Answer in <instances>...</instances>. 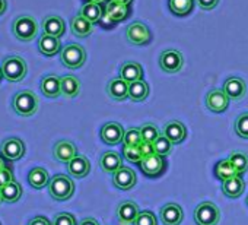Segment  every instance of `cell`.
<instances>
[{
  "instance_id": "1",
  "label": "cell",
  "mask_w": 248,
  "mask_h": 225,
  "mask_svg": "<svg viewBox=\"0 0 248 225\" xmlns=\"http://www.w3.org/2000/svg\"><path fill=\"white\" fill-rule=\"evenodd\" d=\"M38 105H40L38 96L32 91H28V89L15 94V96L12 99V107H14L15 112L22 117H30V116L35 114L38 110Z\"/></svg>"
},
{
  "instance_id": "2",
  "label": "cell",
  "mask_w": 248,
  "mask_h": 225,
  "mask_svg": "<svg viewBox=\"0 0 248 225\" xmlns=\"http://www.w3.org/2000/svg\"><path fill=\"white\" fill-rule=\"evenodd\" d=\"M48 192L50 196L54 200L59 202H64L67 199H70L75 193V183L73 180L66 176V174H57L50 180L48 184Z\"/></svg>"
},
{
  "instance_id": "3",
  "label": "cell",
  "mask_w": 248,
  "mask_h": 225,
  "mask_svg": "<svg viewBox=\"0 0 248 225\" xmlns=\"http://www.w3.org/2000/svg\"><path fill=\"white\" fill-rule=\"evenodd\" d=\"M12 31L14 35L22 41V43H28L32 38H35L37 32H38V25L35 22V19L30 15H21L14 21L12 25Z\"/></svg>"
},
{
  "instance_id": "4",
  "label": "cell",
  "mask_w": 248,
  "mask_h": 225,
  "mask_svg": "<svg viewBox=\"0 0 248 225\" xmlns=\"http://www.w3.org/2000/svg\"><path fill=\"white\" fill-rule=\"evenodd\" d=\"M2 72H3V78L8 79L9 82H19L25 78L28 67H27V63L22 57L9 56L3 60Z\"/></svg>"
},
{
  "instance_id": "5",
  "label": "cell",
  "mask_w": 248,
  "mask_h": 225,
  "mask_svg": "<svg viewBox=\"0 0 248 225\" xmlns=\"http://www.w3.org/2000/svg\"><path fill=\"white\" fill-rule=\"evenodd\" d=\"M219 219L220 210L212 202H202L194 210V221L197 225H217Z\"/></svg>"
},
{
  "instance_id": "6",
  "label": "cell",
  "mask_w": 248,
  "mask_h": 225,
  "mask_svg": "<svg viewBox=\"0 0 248 225\" xmlns=\"http://www.w3.org/2000/svg\"><path fill=\"white\" fill-rule=\"evenodd\" d=\"M62 63L69 69H79L86 60V51L79 44H69L62 50Z\"/></svg>"
},
{
  "instance_id": "7",
  "label": "cell",
  "mask_w": 248,
  "mask_h": 225,
  "mask_svg": "<svg viewBox=\"0 0 248 225\" xmlns=\"http://www.w3.org/2000/svg\"><path fill=\"white\" fill-rule=\"evenodd\" d=\"M139 168L142 170V173L146 177L155 178V177H159V176L164 174V171L167 170V162H165L164 157H161L158 154H154V155L145 157L140 161Z\"/></svg>"
},
{
  "instance_id": "8",
  "label": "cell",
  "mask_w": 248,
  "mask_h": 225,
  "mask_svg": "<svg viewBox=\"0 0 248 225\" xmlns=\"http://www.w3.org/2000/svg\"><path fill=\"white\" fill-rule=\"evenodd\" d=\"M130 15V6L129 5H121V3H115V2H108L105 9H104V15L102 19L104 21H109V27L115 25L118 22L126 21Z\"/></svg>"
},
{
  "instance_id": "9",
  "label": "cell",
  "mask_w": 248,
  "mask_h": 225,
  "mask_svg": "<svg viewBox=\"0 0 248 225\" xmlns=\"http://www.w3.org/2000/svg\"><path fill=\"white\" fill-rule=\"evenodd\" d=\"M127 40L136 46H146L152 40L151 30L143 22H133L126 30Z\"/></svg>"
},
{
  "instance_id": "10",
  "label": "cell",
  "mask_w": 248,
  "mask_h": 225,
  "mask_svg": "<svg viewBox=\"0 0 248 225\" xmlns=\"http://www.w3.org/2000/svg\"><path fill=\"white\" fill-rule=\"evenodd\" d=\"M184 59L183 54L177 50H167L159 57V66L167 73H177L183 69Z\"/></svg>"
},
{
  "instance_id": "11",
  "label": "cell",
  "mask_w": 248,
  "mask_h": 225,
  "mask_svg": "<svg viewBox=\"0 0 248 225\" xmlns=\"http://www.w3.org/2000/svg\"><path fill=\"white\" fill-rule=\"evenodd\" d=\"M138 181L136 173L130 168V167H121L118 168L114 174H112V183L115 187H118L120 190H130L135 187Z\"/></svg>"
},
{
  "instance_id": "12",
  "label": "cell",
  "mask_w": 248,
  "mask_h": 225,
  "mask_svg": "<svg viewBox=\"0 0 248 225\" xmlns=\"http://www.w3.org/2000/svg\"><path fill=\"white\" fill-rule=\"evenodd\" d=\"M124 133H126V132H124V129H123V126L120 123L109 122V123L102 126V129H101V139L107 145H118V144L123 142Z\"/></svg>"
},
{
  "instance_id": "13",
  "label": "cell",
  "mask_w": 248,
  "mask_h": 225,
  "mask_svg": "<svg viewBox=\"0 0 248 225\" xmlns=\"http://www.w3.org/2000/svg\"><path fill=\"white\" fill-rule=\"evenodd\" d=\"M229 105V96L223 89H212L206 95V107L212 112H223Z\"/></svg>"
},
{
  "instance_id": "14",
  "label": "cell",
  "mask_w": 248,
  "mask_h": 225,
  "mask_svg": "<svg viewBox=\"0 0 248 225\" xmlns=\"http://www.w3.org/2000/svg\"><path fill=\"white\" fill-rule=\"evenodd\" d=\"M139 213H140L139 206L130 200L121 202L117 209V216H118V221L121 225H133L135 221L138 219Z\"/></svg>"
},
{
  "instance_id": "15",
  "label": "cell",
  "mask_w": 248,
  "mask_h": 225,
  "mask_svg": "<svg viewBox=\"0 0 248 225\" xmlns=\"http://www.w3.org/2000/svg\"><path fill=\"white\" fill-rule=\"evenodd\" d=\"M2 155L8 161H16L21 160L25 154V145L18 138H9L2 144Z\"/></svg>"
},
{
  "instance_id": "16",
  "label": "cell",
  "mask_w": 248,
  "mask_h": 225,
  "mask_svg": "<svg viewBox=\"0 0 248 225\" xmlns=\"http://www.w3.org/2000/svg\"><path fill=\"white\" fill-rule=\"evenodd\" d=\"M223 91L229 96V99L239 101L247 94V85L241 78H229L223 83Z\"/></svg>"
},
{
  "instance_id": "17",
  "label": "cell",
  "mask_w": 248,
  "mask_h": 225,
  "mask_svg": "<svg viewBox=\"0 0 248 225\" xmlns=\"http://www.w3.org/2000/svg\"><path fill=\"white\" fill-rule=\"evenodd\" d=\"M184 212L177 203H167L161 208V221L165 225H180L183 222Z\"/></svg>"
},
{
  "instance_id": "18",
  "label": "cell",
  "mask_w": 248,
  "mask_h": 225,
  "mask_svg": "<svg viewBox=\"0 0 248 225\" xmlns=\"http://www.w3.org/2000/svg\"><path fill=\"white\" fill-rule=\"evenodd\" d=\"M53 154H54V158L57 161L69 164L78 155V149H76V146L70 141H59L54 145Z\"/></svg>"
},
{
  "instance_id": "19",
  "label": "cell",
  "mask_w": 248,
  "mask_h": 225,
  "mask_svg": "<svg viewBox=\"0 0 248 225\" xmlns=\"http://www.w3.org/2000/svg\"><path fill=\"white\" fill-rule=\"evenodd\" d=\"M107 94L115 101H124L129 98V83L121 78L111 79L107 85Z\"/></svg>"
},
{
  "instance_id": "20",
  "label": "cell",
  "mask_w": 248,
  "mask_h": 225,
  "mask_svg": "<svg viewBox=\"0 0 248 225\" xmlns=\"http://www.w3.org/2000/svg\"><path fill=\"white\" fill-rule=\"evenodd\" d=\"M67 171L72 177L75 178H83L89 174L91 171V164L86 157L83 155H76L69 164H67Z\"/></svg>"
},
{
  "instance_id": "21",
  "label": "cell",
  "mask_w": 248,
  "mask_h": 225,
  "mask_svg": "<svg viewBox=\"0 0 248 225\" xmlns=\"http://www.w3.org/2000/svg\"><path fill=\"white\" fill-rule=\"evenodd\" d=\"M43 31H44V34H47V35L60 38V37L64 34V31H66L64 21H63L60 16L50 15V16L44 18V21H43Z\"/></svg>"
},
{
  "instance_id": "22",
  "label": "cell",
  "mask_w": 248,
  "mask_h": 225,
  "mask_svg": "<svg viewBox=\"0 0 248 225\" xmlns=\"http://www.w3.org/2000/svg\"><path fill=\"white\" fill-rule=\"evenodd\" d=\"M164 135H165L174 145H177V144L184 142V139L187 138V129H186V126H184L181 122L172 120V122H170V123L165 125Z\"/></svg>"
},
{
  "instance_id": "23",
  "label": "cell",
  "mask_w": 248,
  "mask_h": 225,
  "mask_svg": "<svg viewBox=\"0 0 248 225\" xmlns=\"http://www.w3.org/2000/svg\"><path fill=\"white\" fill-rule=\"evenodd\" d=\"M120 78L124 79L127 83L140 80L143 78V69L136 62H126L120 69Z\"/></svg>"
},
{
  "instance_id": "24",
  "label": "cell",
  "mask_w": 248,
  "mask_h": 225,
  "mask_svg": "<svg viewBox=\"0 0 248 225\" xmlns=\"http://www.w3.org/2000/svg\"><path fill=\"white\" fill-rule=\"evenodd\" d=\"M60 47H62V44H60V40L57 37L43 34L41 38L38 40V50L47 57L56 56L60 51Z\"/></svg>"
},
{
  "instance_id": "25",
  "label": "cell",
  "mask_w": 248,
  "mask_h": 225,
  "mask_svg": "<svg viewBox=\"0 0 248 225\" xmlns=\"http://www.w3.org/2000/svg\"><path fill=\"white\" fill-rule=\"evenodd\" d=\"M244 189H245V181L241 176H236V177H232L226 181L222 183V192L225 196L228 197H239L242 193H244Z\"/></svg>"
},
{
  "instance_id": "26",
  "label": "cell",
  "mask_w": 248,
  "mask_h": 225,
  "mask_svg": "<svg viewBox=\"0 0 248 225\" xmlns=\"http://www.w3.org/2000/svg\"><path fill=\"white\" fill-rule=\"evenodd\" d=\"M99 165H101L102 171L114 174L118 168L123 167V158L118 155V152L109 151V152L102 154V157L99 160Z\"/></svg>"
},
{
  "instance_id": "27",
  "label": "cell",
  "mask_w": 248,
  "mask_h": 225,
  "mask_svg": "<svg viewBox=\"0 0 248 225\" xmlns=\"http://www.w3.org/2000/svg\"><path fill=\"white\" fill-rule=\"evenodd\" d=\"M70 28H72V32L79 37V38H85V37H89L93 31V24L91 21H88L86 18H83L82 15H78L72 19L70 22Z\"/></svg>"
},
{
  "instance_id": "28",
  "label": "cell",
  "mask_w": 248,
  "mask_h": 225,
  "mask_svg": "<svg viewBox=\"0 0 248 225\" xmlns=\"http://www.w3.org/2000/svg\"><path fill=\"white\" fill-rule=\"evenodd\" d=\"M41 91L48 98H57L59 95H62L60 78L56 76V75H48V76L43 78V80H41Z\"/></svg>"
},
{
  "instance_id": "29",
  "label": "cell",
  "mask_w": 248,
  "mask_h": 225,
  "mask_svg": "<svg viewBox=\"0 0 248 225\" xmlns=\"http://www.w3.org/2000/svg\"><path fill=\"white\" fill-rule=\"evenodd\" d=\"M60 85H62V95H64L66 98H75L80 92V82L73 75H66L60 78Z\"/></svg>"
},
{
  "instance_id": "30",
  "label": "cell",
  "mask_w": 248,
  "mask_h": 225,
  "mask_svg": "<svg viewBox=\"0 0 248 225\" xmlns=\"http://www.w3.org/2000/svg\"><path fill=\"white\" fill-rule=\"evenodd\" d=\"M148 95H149V85L143 79L129 83V98L133 102H142L148 98Z\"/></svg>"
},
{
  "instance_id": "31",
  "label": "cell",
  "mask_w": 248,
  "mask_h": 225,
  "mask_svg": "<svg viewBox=\"0 0 248 225\" xmlns=\"http://www.w3.org/2000/svg\"><path fill=\"white\" fill-rule=\"evenodd\" d=\"M236 176H239V174H238L236 168L233 167V164L229 161V158L219 161L215 167V177L217 180H220L222 183L232 178V177H236Z\"/></svg>"
},
{
  "instance_id": "32",
  "label": "cell",
  "mask_w": 248,
  "mask_h": 225,
  "mask_svg": "<svg viewBox=\"0 0 248 225\" xmlns=\"http://www.w3.org/2000/svg\"><path fill=\"white\" fill-rule=\"evenodd\" d=\"M50 177H48V173L47 170L41 168V167H35L30 171L28 174V181L30 184L34 187V189H43L46 187L47 184H50Z\"/></svg>"
},
{
  "instance_id": "33",
  "label": "cell",
  "mask_w": 248,
  "mask_h": 225,
  "mask_svg": "<svg viewBox=\"0 0 248 225\" xmlns=\"http://www.w3.org/2000/svg\"><path fill=\"white\" fill-rule=\"evenodd\" d=\"M79 15H82L83 18H86L88 21H91L92 24H98L102 19L104 15V9L101 8V5L96 3H86L82 6Z\"/></svg>"
},
{
  "instance_id": "34",
  "label": "cell",
  "mask_w": 248,
  "mask_h": 225,
  "mask_svg": "<svg viewBox=\"0 0 248 225\" xmlns=\"http://www.w3.org/2000/svg\"><path fill=\"white\" fill-rule=\"evenodd\" d=\"M0 192H2L3 202H9V203H14L16 200H19V197L22 196V187L15 180L12 183H9L8 186L0 189Z\"/></svg>"
},
{
  "instance_id": "35",
  "label": "cell",
  "mask_w": 248,
  "mask_h": 225,
  "mask_svg": "<svg viewBox=\"0 0 248 225\" xmlns=\"http://www.w3.org/2000/svg\"><path fill=\"white\" fill-rule=\"evenodd\" d=\"M170 11L177 16H186L193 11V0H170Z\"/></svg>"
},
{
  "instance_id": "36",
  "label": "cell",
  "mask_w": 248,
  "mask_h": 225,
  "mask_svg": "<svg viewBox=\"0 0 248 225\" xmlns=\"http://www.w3.org/2000/svg\"><path fill=\"white\" fill-rule=\"evenodd\" d=\"M229 161L233 164V167L236 168L239 176L247 173V170H248V157L244 152H232L229 155Z\"/></svg>"
},
{
  "instance_id": "37",
  "label": "cell",
  "mask_w": 248,
  "mask_h": 225,
  "mask_svg": "<svg viewBox=\"0 0 248 225\" xmlns=\"http://www.w3.org/2000/svg\"><path fill=\"white\" fill-rule=\"evenodd\" d=\"M172 142L165 136V135H161L155 142H154V148H155V154H158V155H161V157H167V155H170L171 154V151H172Z\"/></svg>"
},
{
  "instance_id": "38",
  "label": "cell",
  "mask_w": 248,
  "mask_h": 225,
  "mask_svg": "<svg viewBox=\"0 0 248 225\" xmlns=\"http://www.w3.org/2000/svg\"><path fill=\"white\" fill-rule=\"evenodd\" d=\"M142 133L140 129L138 128H132L129 129L126 133H124V139H123V146H139L142 144Z\"/></svg>"
},
{
  "instance_id": "39",
  "label": "cell",
  "mask_w": 248,
  "mask_h": 225,
  "mask_svg": "<svg viewBox=\"0 0 248 225\" xmlns=\"http://www.w3.org/2000/svg\"><path fill=\"white\" fill-rule=\"evenodd\" d=\"M140 133H142V139H143L145 142H152V144L161 136L158 128H156L155 125H152V123L143 125V126L140 128Z\"/></svg>"
},
{
  "instance_id": "40",
  "label": "cell",
  "mask_w": 248,
  "mask_h": 225,
  "mask_svg": "<svg viewBox=\"0 0 248 225\" xmlns=\"http://www.w3.org/2000/svg\"><path fill=\"white\" fill-rule=\"evenodd\" d=\"M123 155L129 162L132 164H140V161L143 160V155L139 149V146H123Z\"/></svg>"
},
{
  "instance_id": "41",
  "label": "cell",
  "mask_w": 248,
  "mask_h": 225,
  "mask_svg": "<svg viewBox=\"0 0 248 225\" xmlns=\"http://www.w3.org/2000/svg\"><path fill=\"white\" fill-rule=\"evenodd\" d=\"M235 132L239 138L248 139V112H242L235 120Z\"/></svg>"
},
{
  "instance_id": "42",
  "label": "cell",
  "mask_w": 248,
  "mask_h": 225,
  "mask_svg": "<svg viewBox=\"0 0 248 225\" xmlns=\"http://www.w3.org/2000/svg\"><path fill=\"white\" fill-rule=\"evenodd\" d=\"M133 225H158V219L151 210H142Z\"/></svg>"
},
{
  "instance_id": "43",
  "label": "cell",
  "mask_w": 248,
  "mask_h": 225,
  "mask_svg": "<svg viewBox=\"0 0 248 225\" xmlns=\"http://www.w3.org/2000/svg\"><path fill=\"white\" fill-rule=\"evenodd\" d=\"M53 225H78V224H76V218L72 213L63 212V213H57L54 216Z\"/></svg>"
},
{
  "instance_id": "44",
  "label": "cell",
  "mask_w": 248,
  "mask_h": 225,
  "mask_svg": "<svg viewBox=\"0 0 248 225\" xmlns=\"http://www.w3.org/2000/svg\"><path fill=\"white\" fill-rule=\"evenodd\" d=\"M12 181H14V174H12V170L9 167L0 170V189L8 186Z\"/></svg>"
},
{
  "instance_id": "45",
  "label": "cell",
  "mask_w": 248,
  "mask_h": 225,
  "mask_svg": "<svg viewBox=\"0 0 248 225\" xmlns=\"http://www.w3.org/2000/svg\"><path fill=\"white\" fill-rule=\"evenodd\" d=\"M139 149H140L143 158L155 154V148H154V144H152V142H145V141H142V144L139 145Z\"/></svg>"
},
{
  "instance_id": "46",
  "label": "cell",
  "mask_w": 248,
  "mask_h": 225,
  "mask_svg": "<svg viewBox=\"0 0 248 225\" xmlns=\"http://www.w3.org/2000/svg\"><path fill=\"white\" fill-rule=\"evenodd\" d=\"M199 2V6L203 9V11H212L216 8V5L219 3V0H197Z\"/></svg>"
},
{
  "instance_id": "47",
  "label": "cell",
  "mask_w": 248,
  "mask_h": 225,
  "mask_svg": "<svg viewBox=\"0 0 248 225\" xmlns=\"http://www.w3.org/2000/svg\"><path fill=\"white\" fill-rule=\"evenodd\" d=\"M28 225H51V224H50V221H48L47 218H44V216H37V218L31 219Z\"/></svg>"
},
{
  "instance_id": "48",
  "label": "cell",
  "mask_w": 248,
  "mask_h": 225,
  "mask_svg": "<svg viewBox=\"0 0 248 225\" xmlns=\"http://www.w3.org/2000/svg\"><path fill=\"white\" fill-rule=\"evenodd\" d=\"M79 225H99V222L93 218H85Z\"/></svg>"
},
{
  "instance_id": "49",
  "label": "cell",
  "mask_w": 248,
  "mask_h": 225,
  "mask_svg": "<svg viewBox=\"0 0 248 225\" xmlns=\"http://www.w3.org/2000/svg\"><path fill=\"white\" fill-rule=\"evenodd\" d=\"M108 2H111V0H86V3H96V5H104Z\"/></svg>"
},
{
  "instance_id": "50",
  "label": "cell",
  "mask_w": 248,
  "mask_h": 225,
  "mask_svg": "<svg viewBox=\"0 0 248 225\" xmlns=\"http://www.w3.org/2000/svg\"><path fill=\"white\" fill-rule=\"evenodd\" d=\"M6 161H8V160H6L5 157L0 155V170H3V168L8 167V162H6Z\"/></svg>"
},
{
  "instance_id": "51",
  "label": "cell",
  "mask_w": 248,
  "mask_h": 225,
  "mask_svg": "<svg viewBox=\"0 0 248 225\" xmlns=\"http://www.w3.org/2000/svg\"><path fill=\"white\" fill-rule=\"evenodd\" d=\"M6 6H8L6 0H0V15H2L6 11Z\"/></svg>"
},
{
  "instance_id": "52",
  "label": "cell",
  "mask_w": 248,
  "mask_h": 225,
  "mask_svg": "<svg viewBox=\"0 0 248 225\" xmlns=\"http://www.w3.org/2000/svg\"><path fill=\"white\" fill-rule=\"evenodd\" d=\"M112 2H115V3H121V5H129V6H130V3L133 2V0H112Z\"/></svg>"
},
{
  "instance_id": "53",
  "label": "cell",
  "mask_w": 248,
  "mask_h": 225,
  "mask_svg": "<svg viewBox=\"0 0 248 225\" xmlns=\"http://www.w3.org/2000/svg\"><path fill=\"white\" fill-rule=\"evenodd\" d=\"M2 78H3V72H2V67H0V80H2Z\"/></svg>"
},
{
  "instance_id": "54",
  "label": "cell",
  "mask_w": 248,
  "mask_h": 225,
  "mask_svg": "<svg viewBox=\"0 0 248 225\" xmlns=\"http://www.w3.org/2000/svg\"><path fill=\"white\" fill-rule=\"evenodd\" d=\"M3 202V197H2V192H0V203Z\"/></svg>"
},
{
  "instance_id": "55",
  "label": "cell",
  "mask_w": 248,
  "mask_h": 225,
  "mask_svg": "<svg viewBox=\"0 0 248 225\" xmlns=\"http://www.w3.org/2000/svg\"><path fill=\"white\" fill-rule=\"evenodd\" d=\"M247 206H248V197H247Z\"/></svg>"
}]
</instances>
